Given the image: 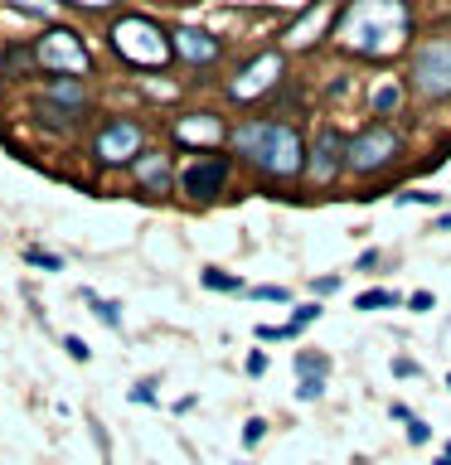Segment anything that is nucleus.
Masks as SVG:
<instances>
[{"label":"nucleus","mask_w":451,"mask_h":465,"mask_svg":"<svg viewBox=\"0 0 451 465\" xmlns=\"http://www.w3.org/2000/svg\"><path fill=\"white\" fill-rule=\"evenodd\" d=\"M311 291H316V296H335V291H340V276H316Z\"/></svg>","instance_id":"32"},{"label":"nucleus","mask_w":451,"mask_h":465,"mask_svg":"<svg viewBox=\"0 0 451 465\" xmlns=\"http://www.w3.org/2000/svg\"><path fill=\"white\" fill-rule=\"evenodd\" d=\"M417 373H422V369H417L413 359H403V354L393 359V378H417Z\"/></svg>","instance_id":"34"},{"label":"nucleus","mask_w":451,"mask_h":465,"mask_svg":"<svg viewBox=\"0 0 451 465\" xmlns=\"http://www.w3.org/2000/svg\"><path fill=\"white\" fill-rule=\"evenodd\" d=\"M398 155H403V136H398L388 122H374V126H364V131H355V136H349V145H345V170L378 174V170H388Z\"/></svg>","instance_id":"6"},{"label":"nucleus","mask_w":451,"mask_h":465,"mask_svg":"<svg viewBox=\"0 0 451 465\" xmlns=\"http://www.w3.org/2000/svg\"><path fill=\"white\" fill-rule=\"evenodd\" d=\"M330 373V359L316 354V349H296V378H326Z\"/></svg>","instance_id":"18"},{"label":"nucleus","mask_w":451,"mask_h":465,"mask_svg":"<svg viewBox=\"0 0 451 465\" xmlns=\"http://www.w3.org/2000/svg\"><path fill=\"white\" fill-rule=\"evenodd\" d=\"M442 456H446V460H451V441H446V450H442Z\"/></svg>","instance_id":"37"},{"label":"nucleus","mask_w":451,"mask_h":465,"mask_svg":"<svg viewBox=\"0 0 451 465\" xmlns=\"http://www.w3.org/2000/svg\"><path fill=\"white\" fill-rule=\"evenodd\" d=\"M29 78H39L35 44H29V39H10L5 54H0V83H29Z\"/></svg>","instance_id":"14"},{"label":"nucleus","mask_w":451,"mask_h":465,"mask_svg":"<svg viewBox=\"0 0 451 465\" xmlns=\"http://www.w3.org/2000/svg\"><path fill=\"white\" fill-rule=\"evenodd\" d=\"M35 272H64V257L49 252V247H39V242H25V252H20Z\"/></svg>","instance_id":"17"},{"label":"nucleus","mask_w":451,"mask_h":465,"mask_svg":"<svg viewBox=\"0 0 451 465\" xmlns=\"http://www.w3.org/2000/svg\"><path fill=\"white\" fill-rule=\"evenodd\" d=\"M413 87L422 97H451V39H422L417 44Z\"/></svg>","instance_id":"8"},{"label":"nucleus","mask_w":451,"mask_h":465,"mask_svg":"<svg viewBox=\"0 0 451 465\" xmlns=\"http://www.w3.org/2000/svg\"><path fill=\"white\" fill-rule=\"evenodd\" d=\"M145 151V122L136 116H97L93 136H87V160L97 170H131V160Z\"/></svg>","instance_id":"4"},{"label":"nucleus","mask_w":451,"mask_h":465,"mask_svg":"<svg viewBox=\"0 0 451 465\" xmlns=\"http://www.w3.org/2000/svg\"><path fill=\"white\" fill-rule=\"evenodd\" d=\"M446 388H451V373H446Z\"/></svg>","instance_id":"38"},{"label":"nucleus","mask_w":451,"mask_h":465,"mask_svg":"<svg viewBox=\"0 0 451 465\" xmlns=\"http://www.w3.org/2000/svg\"><path fill=\"white\" fill-rule=\"evenodd\" d=\"M155 388H160L155 378H141V383L131 388V402H141V407H155V402H160V392H155Z\"/></svg>","instance_id":"25"},{"label":"nucleus","mask_w":451,"mask_h":465,"mask_svg":"<svg viewBox=\"0 0 451 465\" xmlns=\"http://www.w3.org/2000/svg\"><path fill=\"white\" fill-rule=\"evenodd\" d=\"M407 305L422 315V311H432V305H436V296H432V291H413V296H407Z\"/></svg>","instance_id":"33"},{"label":"nucleus","mask_w":451,"mask_h":465,"mask_svg":"<svg viewBox=\"0 0 451 465\" xmlns=\"http://www.w3.org/2000/svg\"><path fill=\"white\" fill-rule=\"evenodd\" d=\"M398 102H403V93H398L393 83H384V87L374 93V112H378V116H388L393 107H398Z\"/></svg>","instance_id":"23"},{"label":"nucleus","mask_w":451,"mask_h":465,"mask_svg":"<svg viewBox=\"0 0 451 465\" xmlns=\"http://www.w3.org/2000/svg\"><path fill=\"white\" fill-rule=\"evenodd\" d=\"M345 145H349L345 131L320 126V136L306 145V180L311 184H335V174L345 170Z\"/></svg>","instance_id":"11"},{"label":"nucleus","mask_w":451,"mask_h":465,"mask_svg":"<svg viewBox=\"0 0 451 465\" xmlns=\"http://www.w3.org/2000/svg\"><path fill=\"white\" fill-rule=\"evenodd\" d=\"M349 20V49L355 54H388L407 35V10L403 5H359L345 15Z\"/></svg>","instance_id":"5"},{"label":"nucleus","mask_w":451,"mask_h":465,"mask_svg":"<svg viewBox=\"0 0 451 465\" xmlns=\"http://www.w3.org/2000/svg\"><path fill=\"white\" fill-rule=\"evenodd\" d=\"M64 349H68V359H73V363H87V359H93V349H87L83 334H64Z\"/></svg>","instance_id":"27"},{"label":"nucleus","mask_w":451,"mask_h":465,"mask_svg":"<svg viewBox=\"0 0 451 465\" xmlns=\"http://www.w3.org/2000/svg\"><path fill=\"white\" fill-rule=\"evenodd\" d=\"M432 465H451V460H446V456H436V460H432Z\"/></svg>","instance_id":"36"},{"label":"nucleus","mask_w":451,"mask_h":465,"mask_svg":"<svg viewBox=\"0 0 451 465\" xmlns=\"http://www.w3.org/2000/svg\"><path fill=\"white\" fill-rule=\"evenodd\" d=\"M388 305H398V291L374 286V291H364V296H355V311H388Z\"/></svg>","instance_id":"20"},{"label":"nucleus","mask_w":451,"mask_h":465,"mask_svg":"<svg viewBox=\"0 0 451 465\" xmlns=\"http://www.w3.org/2000/svg\"><path fill=\"white\" fill-rule=\"evenodd\" d=\"M35 64H39V78H83L93 73V49H87L83 29H73L64 20H49L35 39Z\"/></svg>","instance_id":"3"},{"label":"nucleus","mask_w":451,"mask_h":465,"mask_svg":"<svg viewBox=\"0 0 451 465\" xmlns=\"http://www.w3.org/2000/svg\"><path fill=\"white\" fill-rule=\"evenodd\" d=\"M296 398L301 402H320L326 398V378H296Z\"/></svg>","instance_id":"24"},{"label":"nucleus","mask_w":451,"mask_h":465,"mask_svg":"<svg viewBox=\"0 0 451 465\" xmlns=\"http://www.w3.org/2000/svg\"><path fill=\"white\" fill-rule=\"evenodd\" d=\"M393 203H398V209H407V203H422V209H436V203H446V194H432V189H413V194H398Z\"/></svg>","instance_id":"21"},{"label":"nucleus","mask_w":451,"mask_h":465,"mask_svg":"<svg viewBox=\"0 0 451 465\" xmlns=\"http://www.w3.org/2000/svg\"><path fill=\"white\" fill-rule=\"evenodd\" d=\"M126 174H131V184H136L145 199H165V194H175V155L160 151V145H145V151L131 160Z\"/></svg>","instance_id":"10"},{"label":"nucleus","mask_w":451,"mask_h":465,"mask_svg":"<svg viewBox=\"0 0 451 465\" xmlns=\"http://www.w3.org/2000/svg\"><path fill=\"white\" fill-rule=\"evenodd\" d=\"M262 436H267V421H262V417H247V421H243V446H247V450L262 446Z\"/></svg>","instance_id":"26"},{"label":"nucleus","mask_w":451,"mask_h":465,"mask_svg":"<svg viewBox=\"0 0 451 465\" xmlns=\"http://www.w3.org/2000/svg\"><path fill=\"white\" fill-rule=\"evenodd\" d=\"M276 83H282V54L267 49V54L247 58V64L238 68V78L228 83V97H233V102H253V97H262V93H272Z\"/></svg>","instance_id":"12"},{"label":"nucleus","mask_w":451,"mask_h":465,"mask_svg":"<svg viewBox=\"0 0 451 465\" xmlns=\"http://www.w3.org/2000/svg\"><path fill=\"white\" fill-rule=\"evenodd\" d=\"M407 441H413V446H427V441H432V427H427L422 417H407Z\"/></svg>","instance_id":"29"},{"label":"nucleus","mask_w":451,"mask_h":465,"mask_svg":"<svg viewBox=\"0 0 451 465\" xmlns=\"http://www.w3.org/2000/svg\"><path fill=\"white\" fill-rule=\"evenodd\" d=\"M170 54L189 68H209L224 58V39L209 35V29H199V25H175L170 29Z\"/></svg>","instance_id":"13"},{"label":"nucleus","mask_w":451,"mask_h":465,"mask_svg":"<svg viewBox=\"0 0 451 465\" xmlns=\"http://www.w3.org/2000/svg\"><path fill=\"white\" fill-rule=\"evenodd\" d=\"M253 301H276V305H286L291 291H286V286H253Z\"/></svg>","instance_id":"30"},{"label":"nucleus","mask_w":451,"mask_h":465,"mask_svg":"<svg viewBox=\"0 0 451 465\" xmlns=\"http://www.w3.org/2000/svg\"><path fill=\"white\" fill-rule=\"evenodd\" d=\"M107 49L122 58V68L131 73H160L175 64L170 54V29L145 10H116L107 25Z\"/></svg>","instance_id":"2"},{"label":"nucleus","mask_w":451,"mask_h":465,"mask_svg":"<svg viewBox=\"0 0 451 465\" xmlns=\"http://www.w3.org/2000/svg\"><path fill=\"white\" fill-rule=\"evenodd\" d=\"M316 320H320V305H316V301H306V305H296V311H291V320H286V325L301 334L306 325H316Z\"/></svg>","instance_id":"22"},{"label":"nucleus","mask_w":451,"mask_h":465,"mask_svg":"<svg viewBox=\"0 0 451 465\" xmlns=\"http://www.w3.org/2000/svg\"><path fill=\"white\" fill-rule=\"evenodd\" d=\"M199 286H204V291H224V296H238V291H247L243 276H233V272H224V267H204V272H199Z\"/></svg>","instance_id":"16"},{"label":"nucleus","mask_w":451,"mask_h":465,"mask_svg":"<svg viewBox=\"0 0 451 465\" xmlns=\"http://www.w3.org/2000/svg\"><path fill=\"white\" fill-rule=\"evenodd\" d=\"M122 5H78V0H64V15H78V20H93V25H112V15Z\"/></svg>","instance_id":"19"},{"label":"nucleus","mask_w":451,"mask_h":465,"mask_svg":"<svg viewBox=\"0 0 451 465\" xmlns=\"http://www.w3.org/2000/svg\"><path fill=\"white\" fill-rule=\"evenodd\" d=\"M233 155L247 160L257 174L267 180H301L306 174V136L291 122H276V116H247L228 131Z\"/></svg>","instance_id":"1"},{"label":"nucleus","mask_w":451,"mask_h":465,"mask_svg":"<svg viewBox=\"0 0 451 465\" xmlns=\"http://www.w3.org/2000/svg\"><path fill=\"white\" fill-rule=\"evenodd\" d=\"M170 136H175V145H185V151H195V155H214L218 145L228 141V126L218 112H185L170 122Z\"/></svg>","instance_id":"9"},{"label":"nucleus","mask_w":451,"mask_h":465,"mask_svg":"<svg viewBox=\"0 0 451 465\" xmlns=\"http://www.w3.org/2000/svg\"><path fill=\"white\" fill-rule=\"evenodd\" d=\"M243 369H247V378H262V373H267V349H253Z\"/></svg>","instance_id":"31"},{"label":"nucleus","mask_w":451,"mask_h":465,"mask_svg":"<svg viewBox=\"0 0 451 465\" xmlns=\"http://www.w3.org/2000/svg\"><path fill=\"white\" fill-rule=\"evenodd\" d=\"M378 267V247H374V252H359V272H374Z\"/></svg>","instance_id":"35"},{"label":"nucleus","mask_w":451,"mask_h":465,"mask_svg":"<svg viewBox=\"0 0 451 465\" xmlns=\"http://www.w3.org/2000/svg\"><path fill=\"white\" fill-rule=\"evenodd\" d=\"M257 340H262V344H276V340H296V330H291V325H257Z\"/></svg>","instance_id":"28"},{"label":"nucleus","mask_w":451,"mask_h":465,"mask_svg":"<svg viewBox=\"0 0 451 465\" xmlns=\"http://www.w3.org/2000/svg\"><path fill=\"white\" fill-rule=\"evenodd\" d=\"M233 180V155H195L189 165L175 170V194H185L189 203H214Z\"/></svg>","instance_id":"7"},{"label":"nucleus","mask_w":451,"mask_h":465,"mask_svg":"<svg viewBox=\"0 0 451 465\" xmlns=\"http://www.w3.org/2000/svg\"><path fill=\"white\" fill-rule=\"evenodd\" d=\"M78 296H83V305H93V315H97L107 330H122V301H107V296H97L93 286H83Z\"/></svg>","instance_id":"15"}]
</instances>
